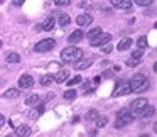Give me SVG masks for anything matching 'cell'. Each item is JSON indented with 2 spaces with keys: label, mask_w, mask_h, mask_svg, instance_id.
Returning a JSON list of instances; mask_svg holds the SVG:
<instances>
[{
  "label": "cell",
  "mask_w": 157,
  "mask_h": 137,
  "mask_svg": "<svg viewBox=\"0 0 157 137\" xmlns=\"http://www.w3.org/2000/svg\"><path fill=\"white\" fill-rule=\"evenodd\" d=\"M150 86L149 80H147V76L144 75V73H137L135 76H133L132 80H130V88H132V92H147Z\"/></svg>",
  "instance_id": "6da1fadb"
},
{
  "label": "cell",
  "mask_w": 157,
  "mask_h": 137,
  "mask_svg": "<svg viewBox=\"0 0 157 137\" xmlns=\"http://www.w3.org/2000/svg\"><path fill=\"white\" fill-rule=\"evenodd\" d=\"M79 58H83V49L76 48V46H68L66 49H63V51H61V59L64 63L78 61Z\"/></svg>",
  "instance_id": "7a4b0ae2"
},
{
  "label": "cell",
  "mask_w": 157,
  "mask_h": 137,
  "mask_svg": "<svg viewBox=\"0 0 157 137\" xmlns=\"http://www.w3.org/2000/svg\"><path fill=\"white\" fill-rule=\"evenodd\" d=\"M133 119H135V115H133V113L127 112V110H122V112L118 113V119H117V122H115V127H117V129H122V127L132 123Z\"/></svg>",
  "instance_id": "3957f363"
},
{
  "label": "cell",
  "mask_w": 157,
  "mask_h": 137,
  "mask_svg": "<svg viewBox=\"0 0 157 137\" xmlns=\"http://www.w3.org/2000/svg\"><path fill=\"white\" fill-rule=\"evenodd\" d=\"M147 105H149V100H145V98L133 100V102L130 103V113H133V115H140V113L145 110Z\"/></svg>",
  "instance_id": "277c9868"
},
{
  "label": "cell",
  "mask_w": 157,
  "mask_h": 137,
  "mask_svg": "<svg viewBox=\"0 0 157 137\" xmlns=\"http://www.w3.org/2000/svg\"><path fill=\"white\" fill-rule=\"evenodd\" d=\"M54 44H56V41L51 37L42 39V41H39L37 44L34 46V51L36 53H48V51H51V49H54Z\"/></svg>",
  "instance_id": "5b68a950"
},
{
  "label": "cell",
  "mask_w": 157,
  "mask_h": 137,
  "mask_svg": "<svg viewBox=\"0 0 157 137\" xmlns=\"http://www.w3.org/2000/svg\"><path fill=\"white\" fill-rule=\"evenodd\" d=\"M132 93V88H130V81H122L117 85L115 92H113V96H123V95H128Z\"/></svg>",
  "instance_id": "8992f818"
},
{
  "label": "cell",
  "mask_w": 157,
  "mask_h": 137,
  "mask_svg": "<svg viewBox=\"0 0 157 137\" xmlns=\"http://www.w3.org/2000/svg\"><path fill=\"white\" fill-rule=\"evenodd\" d=\"M110 41H112V34L100 32L95 39H91V41H90V44H91V46H101V44H106V42H110Z\"/></svg>",
  "instance_id": "52a82bcc"
},
{
  "label": "cell",
  "mask_w": 157,
  "mask_h": 137,
  "mask_svg": "<svg viewBox=\"0 0 157 137\" xmlns=\"http://www.w3.org/2000/svg\"><path fill=\"white\" fill-rule=\"evenodd\" d=\"M110 4L117 9H122V10H130L132 9V2L130 0H110Z\"/></svg>",
  "instance_id": "ba28073f"
},
{
  "label": "cell",
  "mask_w": 157,
  "mask_h": 137,
  "mask_svg": "<svg viewBox=\"0 0 157 137\" xmlns=\"http://www.w3.org/2000/svg\"><path fill=\"white\" fill-rule=\"evenodd\" d=\"M32 85H34V78H32L31 75H22L21 80H19V86L21 88H32Z\"/></svg>",
  "instance_id": "9c48e42d"
},
{
  "label": "cell",
  "mask_w": 157,
  "mask_h": 137,
  "mask_svg": "<svg viewBox=\"0 0 157 137\" xmlns=\"http://www.w3.org/2000/svg\"><path fill=\"white\" fill-rule=\"evenodd\" d=\"M93 22V17L90 14H83V15H78V19H76V24L79 25V27H86V25H90Z\"/></svg>",
  "instance_id": "30bf717a"
},
{
  "label": "cell",
  "mask_w": 157,
  "mask_h": 137,
  "mask_svg": "<svg viewBox=\"0 0 157 137\" xmlns=\"http://www.w3.org/2000/svg\"><path fill=\"white\" fill-rule=\"evenodd\" d=\"M91 63H93V59L91 58H88V59H83V58H79L78 59V63H75V69H86V68H90L91 66Z\"/></svg>",
  "instance_id": "8fae6325"
},
{
  "label": "cell",
  "mask_w": 157,
  "mask_h": 137,
  "mask_svg": "<svg viewBox=\"0 0 157 137\" xmlns=\"http://www.w3.org/2000/svg\"><path fill=\"white\" fill-rule=\"evenodd\" d=\"M85 37V32L81 31V29H78V31H75V32H71V36L68 37V41L71 42V44H76V42H79L81 39Z\"/></svg>",
  "instance_id": "7c38bea8"
},
{
  "label": "cell",
  "mask_w": 157,
  "mask_h": 137,
  "mask_svg": "<svg viewBox=\"0 0 157 137\" xmlns=\"http://www.w3.org/2000/svg\"><path fill=\"white\" fill-rule=\"evenodd\" d=\"M130 46H132V39H130V37H123L122 41L118 42L117 49H118V51L122 53V51H127V49H130Z\"/></svg>",
  "instance_id": "4fadbf2b"
},
{
  "label": "cell",
  "mask_w": 157,
  "mask_h": 137,
  "mask_svg": "<svg viewBox=\"0 0 157 137\" xmlns=\"http://www.w3.org/2000/svg\"><path fill=\"white\" fill-rule=\"evenodd\" d=\"M68 76H69L68 69H61V71H58L54 75V81L56 83H63V81H66V80H68Z\"/></svg>",
  "instance_id": "5bb4252c"
},
{
  "label": "cell",
  "mask_w": 157,
  "mask_h": 137,
  "mask_svg": "<svg viewBox=\"0 0 157 137\" xmlns=\"http://www.w3.org/2000/svg\"><path fill=\"white\" fill-rule=\"evenodd\" d=\"M29 134H31V127L29 125H19L17 130H15V135H19V137H25Z\"/></svg>",
  "instance_id": "9a60e30c"
},
{
  "label": "cell",
  "mask_w": 157,
  "mask_h": 137,
  "mask_svg": "<svg viewBox=\"0 0 157 137\" xmlns=\"http://www.w3.org/2000/svg\"><path fill=\"white\" fill-rule=\"evenodd\" d=\"M54 15H49L48 19H46L44 21V24H42V29H44V31H51L52 27H54Z\"/></svg>",
  "instance_id": "2e32d148"
},
{
  "label": "cell",
  "mask_w": 157,
  "mask_h": 137,
  "mask_svg": "<svg viewBox=\"0 0 157 137\" xmlns=\"http://www.w3.org/2000/svg\"><path fill=\"white\" fill-rule=\"evenodd\" d=\"M42 113H44V107H42V105H39L37 108H34L31 113H29V117H31L32 120H36V119H39V117H41Z\"/></svg>",
  "instance_id": "e0dca14e"
},
{
  "label": "cell",
  "mask_w": 157,
  "mask_h": 137,
  "mask_svg": "<svg viewBox=\"0 0 157 137\" xmlns=\"http://www.w3.org/2000/svg\"><path fill=\"white\" fill-rule=\"evenodd\" d=\"M25 103L31 105V107H36L37 103H41V96H39V95H31V96L25 98Z\"/></svg>",
  "instance_id": "ac0fdd59"
},
{
  "label": "cell",
  "mask_w": 157,
  "mask_h": 137,
  "mask_svg": "<svg viewBox=\"0 0 157 137\" xmlns=\"http://www.w3.org/2000/svg\"><path fill=\"white\" fill-rule=\"evenodd\" d=\"M56 22H58L59 25H63V27H64V25H68L69 22H71V19H69L68 14H59L58 15V21H56Z\"/></svg>",
  "instance_id": "d6986e66"
},
{
  "label": "cell",
  "mask_w": 157,
  "mask_h": 137,
  "mask_svg": "<svg viewBox=\"0 0 157 137\" xmlns=\"http://www.w3.org/2000/svg\"><path fill=\"white\" fill-rule=\"evenodd\" d=\"M5 59H7V63H10V65H17V63L21 61V56H19L17 53H9Z\"/></svg>",
  "instance_id": "ffe728a7"
},
{
  "label": "cell",
  "mask_w": 157,
  "mask_h": 137,
  "mask_svg": "<svg viewBox=\"0 0 157 137\" xmlns=\"http://www.w3.org/2000/svg\"><path fill=\"white\" fill-rule=\"evenodd\" d=\"M106 123H108V117H96L95 119V127L96 129H101V127H105Z\"/></svg>",
  "instance_id": "44dd1931"
},
{
  "label": "cell",
  "mask_w": 157,
  "mask_h": 137,
  "mask_svg": "<svg viewBox=\"0 0 157 137\" xmlns=\"http://www.w3.org/2000/svg\"><path fill=\"white\" fill-rule=\"evenodd\" d=\"M52 81H54V76H52V75H44V76H41V85H42V86L51 85Z\"/></svg>",
  "instance_id": "7402d4cb"
},
{
  "label": "cell",
  "mask_w": 157,
  "mask_h": 137,
  "mask_svg": "<svg viewBox=\"0 0 157 137\" xmlns=\"http://www.w3.org/2000/svg\"><path fill=\"white\" fill-rule=\"evenodd\" d=\"M21 95V92H19V90H15V88H10V90H7V92H5V98H17V96Z\"/></svg>",
  "instance_id": "603a6c76"
},
{
  "label": "cell",
  "mask_w": 157,
  "mask_h": 137,
  "mask_svg": "<svg viewBox=\"0 0 157 137\" xmlns=\"http://www.w3.org/2000/svg\"><path fill=\"white\" fill-rule=\"evenodd\" d=\"M100 32H101V29H100V27H95V29H91V31H90L88 34H85V36L88 37V41H91V39H95L96 36L100 34Z\"/></svg>",
  "instance_id": "cb8c5ba5"
},
{
  "label": "cell",
  "mask_w": 157,
  "mask_h": 137,
  "mask_svg": "<svg viewBox=\"0 0 157 137\" xmlns=\"http://www.w3.org/2000/svg\"><path fill=\"white\" fill-rule=\"evenodd\" d=\"M137 65H140V58H137V56H132V58L127 59V66H130V68H133Z\"/></svg>",
  "instance_id": "d4e9b609"
},
{
  "label": "cell",
  "mask_w": 157,
  "mask_h": 137,
  "mask_svg": "<svg viewBox=\"0 0 157 137\" xmlns=\"http://www.w3.org/2000/svg\"><path fill=\"white\" fill-rule=\"evenodd\" d=\"M137 46H139L140 49H145L147 48V37H145V36H140V37L137 39Z\"/></svg>",
  "instance_id": "484cf974"
},
{
  "label": "cell",
  "mask_w": 157,
  "mask_h": 137,
  "mask_svg": "<svg viewBox=\"0 0 157 137\" xmlns=\"http://www.w3.org/2000/svg\"><path fill=\"white\" fill-rule=\"evenodd\" d=\"M76 98V90H68L64 92V100H75Z\"/></svg>",
  "instance_id": "4316f807"
},
{
  "label": "cell",
  "mask_w": 157,
  "mask_h": 137,
  "mask_svg": "<svg viewBox=\"0 0 157 137\" xmlns=\"http://www.w3.org/2000/svg\"><path fill=\"white\" fill-rule=\"evenodd\" d=\"M101 51L105 53V54H110V53L113 51V46L110 44V42H106V44H101Z\"/></svg>",
  "instance_id": "83f0119b"
},
{
  "label": "cell",
  "mask_w": 157,
  "mask_h": 137,
  "mask_svg": "<svg viewBox=\"0 0 157 137\" xmlns=\"http://www.w3.org/2000/svg\"><path fill=\"white\" fill-rule=\"evenodd\" d=\"M78 83H81V76H75V78L68 80V86H75V85H78Z\"/></svg>",
  "instance_id": "f1b7e54d"
},
{
  "label": "cell",
  "mask_w": 157,
  "mask_h": 137,
  "mask_svg": "<svg viewBox=\"0 0 157 137\" xmlns=\"http://www.w3.org/2000/svg\"><path fill=\"white\" fill-rule=\"evenodd\" d=\"M54 4L58 5V7H68V5L71 4V0H54Z\"/></svg>",
  "instance_id": "f546056e"
},
{
  "label": "cell",
  "mask_w": 157,
  "mask_h": 137,
  "mask_svg": "<svg viewBox=\"0 0 157 137\" xmlns=\"http://www.w3.org/2000/svg\"><path fill=\"white\" fill-rule=\"evenodd\" d=\"M152 2H154V0H135V4L140 5V7H149Z\"/></svg>",
  "instance_id": "4dcf8cb0"
},
{
  "label": "cell",
  "mask_w": 157,
  "mask_h": 137,
  "mask_svg": "<svg viewBox=\"0 0 157 137\" xmlns=\"http://www.w3.org/2000/svg\"><path fill=\"white\" fill-rule=\"evenodd\" d=\"M96 117H98V112H96V110H90V112L86 113V119L88 120H95Z\"/></svg>",
  "instance_id": "1f68e13d"
},
{
  "label": "cell",
  "mask_w": 157,
  "mask_h": 137,
  "mask_svg": "<svg viewBox=\"0 0 157 137\" xmlns=\"http://www.w3.org/2000/svg\"><path fill=\"white\" fill-rule=\"evenodd\" d=\"M142 51L144 49H137V51L132 53V56H137V58H142Z\"/></svg>",
  "instance_id": "d6a6232c"
},
{
  "label": "cell",
  "mask_w": 157,
  "mask_h": 137,
  "mask_svg": "<svg viewBox=\"0 0 157 137\" xmlns=\"http://www.w3.org/2000/svg\"><path fill=\"white\" fill-rule=\"evenodd\" d=\"M24 2H25V0H14V2H12V4H14L15 7H21V5L24 4Z\"/></svg>",
  "instance_id": "836d02e7"
},
{
  "label": "cell",
  "mask_w": 157,
  "mask_h": 137,
  "mask_svg": "<svg viewBox=\"0 0 157 137\" xmlns=\"http://www.w3.org/2000/svg\"><path fill=\"white\" fill-rule=\"evenodd\" d=\"M4 123H5V117L2 115V113H0V127L4 125Z\"/></svg>",
  "instance_id": "e575fe53"
},
{
  "label": "cell",
  "mask_w": 157,
  "mask_h": 137,
  "mask_svg": "<svg viewBox=\"0 0 157 137\" xmlns=\"http://www.w3.org/2000/svg\"><path fill=\"white\" fill-rule=\"evenodd\" d=\"M0 49H2V41H0Z\"/></svg>",
  "instance_id": "d590c367"
}]
</instances>
